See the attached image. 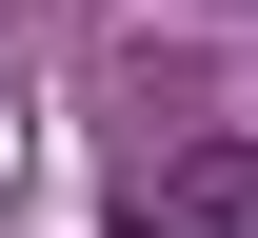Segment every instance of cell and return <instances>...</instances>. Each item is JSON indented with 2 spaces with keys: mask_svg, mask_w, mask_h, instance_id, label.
I'll list each match as a JSON object with an SVG mask.
<instances>
[{
  "mask_svg": "<svg viewBox=\"0 0 258 238\" xmlns=\"http://www.w3.org/2000/svg\"><path fill=\"white\" fill-rule=\"evenodd\" d=\"M119 238H258V139H199L179 179H139Z\"/></svg>",
  "mask_w": 258,
  "mask_h": 238,
  "instance_id": "1",
  "label": "cell"
}]
</instances>
